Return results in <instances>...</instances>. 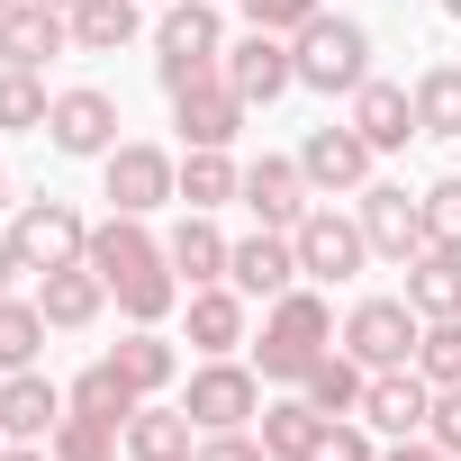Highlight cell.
<instances>
[{"label": "cell", "instance_id": "34", "mask_svg": "<svg viewBox=\"0 0 461 461\" xmlns=\"http://www.w3.org/2000/svg\"><path fill=\"white\" fill-rule=\"evenodd\" d=\"M64 398H73V407H82V416H109V425H127V416H136V407H145V398H136V389H127V380H118V362H109V353H100V362H91V371H82V380H73V389H64Z\"/></svg>", "mask_w": 461, "mask_h": 461}, {"label": "cell", "instance_id": "4", "mask_svg": "<svg viewBox=\"0 0 461 461\" xmlns=\"http://www.w3.org/2000/svg\"><path fill=\"white\" fill-rule=\"evenodd\" d=\"M10 254H19V272H64V263H82L91 254V217L73 208V199H19V217H10Z\"/></svg>", "mask_w": 461, "mask_h": 461}, {"label": "cell", "instance_id": "26", "mask_svg": "<svg viewBox=\"0 0 461 461\" xmlns=\"http://www.w3.org/2000/svg\"><path fill=\"white\" fill-rule=\"evenodd\" d=\"M190 344H199V353H236V344H245V290H236V281L190 290Z\"/></svg>", "mask_w": 461, "mask_h": 461}, {"label": "cell", "instance_id": "42", "mask_svg": "<svg viewBox=\"0 0 461 461\" xmlns=\"http://www.w3.org/2000/svg\"><path fill=\"white\" fill-rule=\"evenodd\" d=\"M380 461H461V452H443L434 434H407V443H380Z\"/></svg>", "mask_w": 461, "mask_h": 461}, {"label": "cell", "instance_id": "48", "mask_svg": "<svg viewBox=\"0 0 461 461\" xmlns=\"http://www.w3.org/2000/svg\"><path fill=\"white\" fill-rule=\"evenodd\" d=\"M64 10H73V0H64Z\"/></svg>", "mask_w": 461, "mask_h": 461}, {"label": "cell", "instance_id": "39", "mask_svg": "<svg viewBox=\"0 0 461 461\" xmlns=\"http://www.w3.org/2000/svg\"><path fill=\"white\" fill-rule=\"evenodd\" d=\"M317 461H380V443H371V425H362V416H335V425H326V443H317Z\"/></svg>", "mask_w": 461, "mask_h": 461}, {"label": "cell", "instance_id": "32", "mask_svg": "<svg viewBox=\"0 0 461 461\" xmlns=\"http://www.w3.org/2000/svg\"><path fill=\"white\" fill-rule=\"evenodd\" d=\"M46 118H55V91H46V73H28V64H0V127L10 136H46Z\"/></svg>", "mask_w": 461, "mask_h": 461}, {"label": "cell", "instance_id": "7", "mask_svg": "<svg viewBox=\"0 0 461 461\" xmlns=\"http://www.w3.org/2000/svg\"><path fill=\"white\" fill-rule=\"evenodd\" d=\"M416 335H425V317L407 308V290L398 299H353V317H344V353L362 371H407L416 362Z\"/></svg>", "mask_w": 461, "mask_h": 461}, {"label": "cell", "instance_id": "21", "mask_svg": "<svg viewBox=\"0 0 461 461\" xmlns=\"http://www.w3.org/2000/svg\"><path fill=\"white\" fill-rule=\"evenodd\" d=\"M37 308H46V326H55V335H82V326H100L109 281H100V272H91V254H82V263H64V272H46V281H37Z\"/></svg>", "mask_w": 461, "mask_h": 461}, {"label": "cell", "instance_id": "38", "mask_svg": "<svg viewBox=\"0 0 461 461\" xmlns=\"http://www.w3.org/2000/svg\"><path fill=\"white\" fill-rule=\"evenodd\" d=\"M236 10H245V28H272V37H299L317 10H326V0H236Z\"/></svg>", "mask_w": 461, "mask_h": 461}, {"label": "cell", "instance_id": "22", "mask_svg": "<svg viewBox=\"0 0 461 461\" xmlns=\"http://www.w3.org/2000/svg\"><path fill=\"white\" fill-rule=\"evenodd\" d=\"M254 425H263V452H272V461H317V443H326L335 416H326L308 389H290V398H263Z\"/></svg>", "mask_w": 461, "mask_h": 461}, {"label": "cell", "instance_id": "2", "mask_svg": "<svg viewBox=\"0 0 461 461\" xmlns=\"http://www.w3.org/2000/svg\"><path fill=\"white\" fill-rule=\"evenodd\" d=\"M326 353H335V308H326V290H281V299L263 308L254 371H263L272 389H299V380H308Z\"/></svg>", "mask_w": 461, "mask_h": 461}, {"label": "cell", "instance_id": "11", "mask_svg": "<svg viewBox=\"0 0 461 461\" xmlns=\"http://www.w3.org/2000/svg\"><path fill=\"white\" fill-rule=\"evenodd\" d=\"M217 73L245 91V109H272L281 91H299V55H290V37H272V28H245L236 46H226Z\"/></svg>", "mask_w": 461, "mask_h": 461}, {"label": "cell", "instance_id": "30", "mask_svg": "<svg viewBox=\"0 0 461 461\" xmlns=\"http://www.w3.org/2000/svg\"><path fill=\"white\" fill-rule=\"evenodd\" d=\"M46 452H55V461H118V452H127V425H109V416H82V407H64V425L46 434Z\"/></svg>", "mask_w": 461, "mask_h": 461}, {"label": "cell", "instance_id": "43", "mask_svg": "<svg viewBox=\"0 0 461 461\" xmlns=\"http://www.w3.org/2000/svg\"><path fill=\"white\" fill-rule=\"evenodd\" d=\"M10 281H19V254H10V236H0V299H10Z\"/></svg>", "mask_w": 461, "mask_h": 461}, {"label": "cell", "instance_id": "24", "mask_svg": "<svg viewBox=\"0 0 461 461\" xmlns=\"http://www.w3.org/2000/svg\"><path fill=\"white\" fill-rule=\"evenodd\" d=\"M109 362H118V380H127L136 398H163V389L181 380V344H172V335H154V326L118 335V344H109Z\"/></svg>", "mask_w": 461, "mask_h": 461}, {"label": "cell", "instance_id": "9", "mask_svg": "<svg viewBox=\"0 0 461 461\" xmlns=\"http://www.w3.org/2000/svg\"><path fill=\"white\" fill-rule=\"evenodd\" d=\"M290 245H299V272L308 281H353L371 263V236H362V217H335V208H308L290 226Z\"/></svg>", "mask_w": 461, "mask_h": 461}, {"label": "cell", "instance_id": "15", "mask_svg": "<svg viewBox=\"0 0 461 461\" xmlns=\"http://www.w3.org/2000/svg\"><path fill=\"white\" fill-rule=\"evenodd\" d=\"M64 46H73V10L64 0H19V10H0V64L46 73Z\"/></svg>", "mask_w": 461, "mask_h": 461}, {"label": "cell", "instance_id": "6", "mask_svg": "<svg viewBox=\"0 0 461 461\" xmlns=\"http://www.w3.org/2000/svg\"><path fill=\"white\" fill-rule=\"evenodd\" d=\"M100 199L118 217H154L163 199H181V163L163 145H109L100 154Z\"/></svg>", "mask_w": 461, "mask_h": 461}, {"label": "cell", "instance_id": "33", "mask_svg": "<svg viewBox=\"0 0 461 461\" xmlns=\"http://www.w3.org/2000/svg\"><path fill=\"white\" fill-rule=\"evenodd\" d=\"M299 389H308V398H317L326 416H362V389H371V371H362V362H353V353L335 344V353H326V362H317V371H308Z\"/></svg>", "mask_w": 461, "mask_h": 461}, {"label": "cell", "instance_id": "35", "mask_svg": "<svg viewBox=\"0 0 461 461\" xmlns=\"http://www.w3.org/2000/svg\"><path fill=\"white\" fill-rule=\"evenodd\" d=\"M416 127L425 136H461V64H425L416 73Z\"/></svg>", "mask_w": 461, "mask_h": 461}, {"label": "cell", "instance_id": "3", "mask_svg": "<svg viewBox=\"0 0 461 461\" xmlns=\"http://www.w3.org/2000/svg\"><path fill=\"white\" fill-rule=\"evenodd\" d=\"M290 55H299V82H308V91H326V100H335V91L353 100V91L371 82V28H362V19L317 10V19L290 37Z\"/></svg>", "mask_w": 461, "mask_h": 461}, {"label": "cell", "instance_id": "14", "mask_svg": "<svg viewBox=\"0 0 461 461\" xmlns=\"http://www.w3.org/2000/svg\"><path fill=\"white\" fill-rule=\"evenodd\" d=\"M236 199H245V208H254L263 226H281V236H290V226H299V217L317 208V181L299 172V154H254V163H245V190H236Z\"/></svg>", "mask_w": 461, "mask_h": 461}, {"label": "cell", "instance_id": "25", "mask_svg": "<svg viewBox=\"0 0 461 461\" xmlns=\"http://www.w3.org/2000/svg\"><path fill=\"white\" fill-rule=\"evenodd\" d=\"M163 254H172L181 290H208V281H226V254H236V245H226L217 226H208V208H190V217L172 226V236H163Z\"/></svg>", "mask_w": 461, "mask_h": 461}, {"label": "cell", "instance_id": "23", "mask_svg": "<svg viewBox=\"0 0 461 461\" xmlns=\"http://www.w3.org/2000/svg\"><path fill=\"white\" fill-rule=\"evenodd\" d=\"M190 452H199V416H190V407L145 398V407L127 416V461H190Z\"/></svg>", "mask_w": 461, "mask_h": 461}, {"label": "cell", "instance_id": "37", "mask_svg": "<svg viewBox=\"0 0 461 461\" xmlns=\"http://www.w3.org/2000/svg\"><path fill=\"white\" fill-rule=\"evenodd\" d=\"M425 236L461 254V172H443V181L425 190Z\"/></svg>", "mask_w": 461, "mask_h": 461}, {"label": "cell", "instance_id": "31", "mask_svg": "<svg viewBox=\"0 0 461 461\" xmlns=\"http://www.w3.org/2000/svg\"><path fill=\"white\" fill-rule=\"evenodd\" d=\"M46 335H55V326H46V308H37V299H19V290L0 299V371H37Z\"/></svg>", "mask_w": 461, "mask_h": 461}, {"label": "cell", "instance_id": "13", "mask_svg": "<svg viewBox=\"0 0 461 461\" xmlns=\"http://www.w3.org/2000/svg\"><path fill=\"white\" fill-rule=\"evenodd\" d=\"M245 91L226 82V73H199L190 91H172V127H181V145H236L245 136Z\"/></svg>", "mask_w": 461, "mask_h": 461}, {"label": "cell", "instance_id": "10", "mask_svg": "<svg viewBox=\"0 0 461 461\" xmlns=\"http://www.w3.org/2000/svg\"><path fill=\"white\" fill-rule=\"evenodd\" d=\"M353 217H362L371 254H389L398 272H407V263H416V254L434 245V236H425V199H407L398 181H362V208H353Z\"/></svg>", "mask_w": 461, "mask_h": 461}, {"label": "cell", "instance_id": "27", "mask_svg": "<svg viewBox=\"0 0 461 461\" xmlns=\"http://www.w3.org/2000/svg\"><path fill=\"white\" fill-rule=\"evenodd\" d=\"M407 308L416 317H461V254L452 245H425L407 263Z\"/></svg>", "mask_w": 461, "mask_h": 461}, {"label": "cell", "instance_id": "46", "mask_svg": "<svg viewBox=\"0 0 461 461\" xmlns=\"http://www.w3.org/2000/svg\"><path fill=\"white\" fill-rule=\"evenodd\" d=\"M0 10H19V0H0Z\"/></svg>", "mask_w": 461, "mask_h": 461}, {"label": "cell", "instance_id": "28", "mask_svg": "<svg viewBox=\"0 0 461 461\" xmlns=\"http://www.w3.org/2000/svg\"><path fill=\"white\" fill-rule=\"evenodd\" d=\"M245 190V163H226V145H181V208H226Z\"/></svg>", "mask_w": 461, "mask_h": 461}, {"label": "cell", "instance_id": "8", "mask_svg": "<svg viewBox=\"0 0 461 461\" xmlns=\"http://www.w3.org/2000/svg\"><path fill=\"white\" fill-rule=\"evenodd\" d=\"M181 407L199 416V434H226V425H254V416H263V371H245V362H226V353H208V362L190 371Z\"/></svg>", "mask_w": 461, "mask_h": 461}, {"label": "cell", "instance_id": "41", "mask_svg": "<svg viewBox=\"0 0 461 461\" xmlns=\"http://www.w3.org/2000/svg\"><path fill=\"white\" fill-rule=\"evenodd\" d=\"M425 434H434L443 452H461V380H452V389H434V416H425Z\"/></svg>", "mask_w": 461, "mask_h": 461}, {"label": "cell", "instance_id": "36", "mask_svg": "<svg viewBox=\"0 0 461 461\" xmlns=\"http://www.w3.org/2000/svg\"><path fill=\"white\" fill-rule=\"evenodd\" d=\"M416 371H425L434 389L461 380V317H425V335H416Z\"/></svg>", "mask_w": 461, "mask_h": 461}, {"label": "cell", "instance_id": "29", "mask_svg": "<svg viewBox=\"0 0 461 461\" xmlns=\"http://www.w3.org/2000/svg\"><path fill=\"white\" fill-rule=\"evenodd\" d=\"M136 0H73V46L82 55H118V46H136Z\"/></svg>", "mask_w": 461, "mask_h": 461}, {"label": "cell", "instance_id": "12", "mask_svg": "<svg viewBox=\"0 0 461 461\" xmlns=\"http://www.w3.org/2000/svg\"><path fill=\"white\" fill-rule=\"evenodd\" d=\"M118 127H127V118H118V100H109V91H91V82H82V91H55V118H46L55 154H73V163H100L109 145H127Z\"/></svg>", "mask_w": 461, "mask_h": 461}, {"label": "cell", "instance_id": "5", "mask_svg": "<svg viewBox=\"0 0 461 461\" xmlns=\"http://www.w3.org/2000/svg\"><path fill=\"white\" fill-rule=\"evenodd\" d=\"M217 64H226V28H217V10H208V0H172L163 28H154V73H163V91H190V82L217 73Z\"/></svg>", "mask_w": 461, "mask_h": 461}, {"label": "cell", "instance_id": "45", "mask_svg": "<svg viewBox=\"0 0 461 461\" xmlns=\"http://www.w3.org/2000/svg\"><path fill=\"white\" fill-rule=\"evenodd\" d=\"M443 10H452V19H461V0H443Z\"/></svg>", "mask_w": 461, "mask_h": 461}, {"label": "cell", "instance_id": "20", "mask_svg": "<svg viewBox=\"0 0 461 461\" xmlns=\"http://www.w3.org/2000/svg\"><path fill=\"white\" fill-rule=\"evenodd\" d=\"M344 118H353L380 154H407V136H425V127H416V91H407V82H380V73L353 91V109H344Z\"/></svg>", "mask_w": 461, "mask_h": 461}, {"label": "cell", "instance_id": "1", "mask_svg": "<svg viewBox=\"0 0 461 461\" xmlns=\"http://www.w3.org/2000/svg\"><path fill=\"white\" fill-rule=\"evenodd\" d=\"M91 272L109 281V299L136 317V326H163L190 290H181V272H172V254H163V236H145V217H100L91 226Z\"/></svg>", "mask_w": 461, "mask_h": 461}, {"label": "cell", "instance_id": "19", "mask_svg": "<svg viewBox=\"0 0 461 461\" xmlns=\"http://www.w3.org/2000/svg\"><path fill=\"white\" fill-rule=\"evenodd\" d=\"M64 389L46 380V371H10V380H0V434H10V443H46L55 425H64Z\"/></svg>", "mask_w": 461, "mask_h": 461}, {"label": "cell", "instance_id": "44", "mask_svg": "<svg viewBox=\"0 0 461 461\" xmlns=\"http://www.w3.org/2000/svg\"><path fill=\"white\" fill-rule=\"evenodd\" d=\"M0 461H55L46 443H10V452H0Z\"/></svg>", "mask_w": 461, "mask_h": 461}, {"label": "cell", "instance_id": "18", "mask_svg": "<svg viewBox=\"0 0 461 461\" xmlns=\"http://www.w3.org/2000/svg\"><path fill=\"white\" fill-rule=\"evenodd\" d=\"M371 163H380V145L344 118V127H317L308 145H299V172L317 181V190H362L371 181Z\"/></svg>", "mask_w": 461, "mask_h": 461}, {"label": "cell", "instance_id": "40", "mask_svg": "<svg viewBox=\"0 0 461 461\" xmlns=\"http://www.w3.org/2000/svg\"><path fill=\"white\" fill-rule=\"evenodd\" d=\"M190 461H272V452H263V434L226 425V434H199V452H190Z\"/></svg>", "mask_w": 461, "mask_h": 461}, {"label": "cell", "instance_id": "16", "mask_svg": "<svg viewBox=\"0 0 461 461\" xmlns=\"http://www.w3.org/2000/svg\"><path fill=\"white\" fill-rule=\"evenodd\" d=\"M425 416H434V380L407 362V371H371V389H362V425L371 434H389V443H407V434H425Z\"/></svg>", "mask_w": 461, "mask_h": 461}, {"label": "cell", "instance_id": "17", "mask_svg": "<svg viewBox=\"0 0 461 461\" xmlns=\"http://www.w3.org/2000/svg\"><path fill=\"white\" fill-rule=\"evenodd\" d=\"M226 281H236L245 299H281V290H299L308 272H299V245L281 236V226H254V236L226 254Z\"/></svg>", "mask_w": 461, "mask_h": 461}, {"label": "cell", "instance_id": "47", "mask_svg": "<svg viewBox=\"0 0 461 461\" xmlns=\"http://www.w3.org/2000/svg\"><path fill=\"white\" fill-rule=\"evenodd\" d=\"M0 190H10V172H0Z\"/></svg>", "mask_w": 461, "mask_h": 461}]
</instances>
